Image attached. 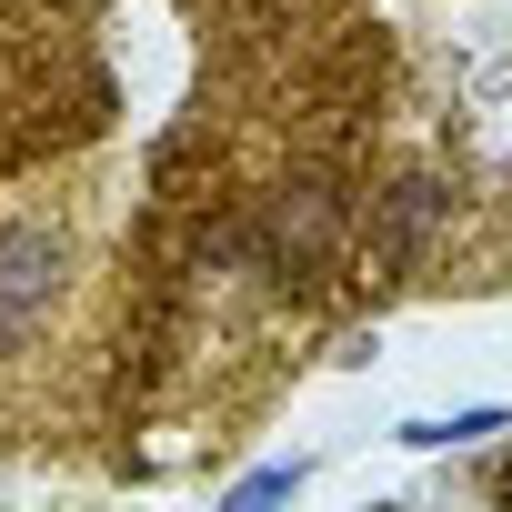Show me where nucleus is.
<instances>
[{"label":"nucleus","instance_id":"obj_1","mask_svg":"<svg viewBox=\"0 0 512 512\" xmlns=\"http://www.w3.org/2000/svg\"><path fill=\"white\" fill-rule=\"evenodd\" d=\"M71 282H81L71 221H51V211L0 221V352H41L61 302H71Z\"/></svg>","mask_w":512,"mask_h":512}]
</instances>
